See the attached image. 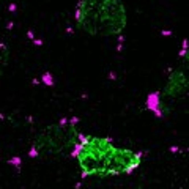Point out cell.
I'll return each instance as SVG.
<instances>
[{"instance_id": "1", "label": "cell", "mask_w": 189, "mask_h": 189, "mask_svg": "<svg viewBox=\"0 0 189 189\" xmlns=\"http://www.w3.org/2000/svg\"><path fill=\"white\" fill-rule=\"evenodd\" d=\"M69 156L79 162L81 180L84 181L90 176L131 175L140 167L143 151L117 147L112 137L81 132Z\"/></svg>"}, {"instance_id": "2", "label": "cell", "mask_w": 189, "mask_h": 189, "mask_svg": "<svg viewBox=\"0 0 189 189\" xmlns=\"http://www.w3.org/2000/svg\"><path fill=\"white\" fill-rule=\"evenodd\" d=\"M74 24L81 32L98 38L120 36L128 25L123 0H77Z\"/></svg>"}, {"instance_id": "3", "label": "cell", "mask_w": 189, "mask_h": 189, "mask_svg": "<svg viewBox=\"0 0 189 189\" xmlns=\"http://www.w3.org/2000/svg\"><path fill=\"white\" fill-rule=\"evenodd\" d=\"M79 122V117H61L57 123L43 128L35 135L28 148V158L38 159L51 155H69L81 134L77 129Z\"/></svg>"}, {"instance_id": "4", "label": "cell", "mask_w": 189, "mask_h": 189, "mask_svg": "<svg viewBox=\"0 0 189 189\" xmlns=\"http://www.w3.org/2000/svg\"><path fill=\"white\" fill-rule=\"evenodd\" d=\"M189 88V74H188V57L184 61H180L175 68L169 71L167 79L161 90L155 91L147 99V109L155 114V117L164 118L173 110L180 101L186 98Z\"/></svg>"}, {"instance_id": "5", "label": "cell", "mask_w": 189, "mask_h": 189, "mask_svg": "<svg viewBox=\"0 0 189 189\" xmlns=\"http://www.w3.org/2000/svg\"><path fill=\"white\" fill-rule=\"evenodd\" d=\"M10 57H11V51L10 46L3 41H0V79L3 77L5 71L8 68V63H10Z\"/></svg>"}, {"instance_id": "6", "label": "cell", "mask_w": 189, "mask_h": 189, "mask_svg": "<svg viewBox=\"0 0 189 189\" xmlns=\"http://www.w3.org/2000/svg\"><path fill=\"white\" fill-rule=\"evenodd\" d=\"M20 158H17V156H14V158H11L10 161H8V164L10 165H14V167H16L17 170H20Z\"/></svg>"}, {"instance_id": "7", "label": "cell", "mask_w": 189, "mask_h": 189, "mask_svg": "<svg viewBox=\"0 0 189 189\" xmlns=\"http://www.w3.org/2000/svg\"><path fill=\"white\" fill-rule=\"evenodd\" d=\"M81 186H82V181H77L74 184V189H81Z\"/></svg>"}, {"instance_id": "8", "label": "cell", "mask_w": 189, "mask_h": 189, "mask_svg": "<svg viewBox=\"0 0 189 189\" xmlns=\"http://www.w3.org/2000/svg\"><path fill=\"white\" fill-rule=\"evenodd\" d=\"M170 151H173V153H176V151H178V148H176V147H172V148H170Z\"/></svg>"}]
</instances>
